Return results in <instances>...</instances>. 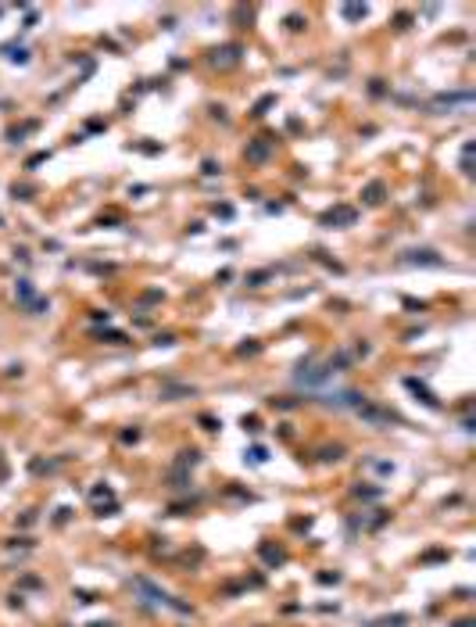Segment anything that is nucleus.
<instances>
[{
  "label": "nucleus",
  "instance_id": "nucleus-2",
  "mask_svg": "<svg viewBox=\"0 0 476 627\" xmlns=\"http://www.w3.org/2000/svg\"><path fill=\"white\" fill-rule=\"evenodd\" d=\"M380 193H383V187H380V183H372V187L365 190V201H369V204H376V201H380Z\"/></svg>",
  "mask_w": 476,
  "mask_h": 627
},
{
  "label": "nucleus",
  "instance_id": "nucleus-1",
  "mask_svg": "<svg viewBox=\"0 0 476 627\" xmlns=\"http://www.w3.org/2000/svg\"><path fill=\"white\" fill-rule=\"evenodd\" d=\"M408 262H430V265H440V258H433V251H412Z\"/></svg>",
  "mask_w": 476,
  "mask_h": 627
},
{
  "label": "nucleus",
  "instance_id": "nucleus-3",
  "mask_svg": "<svg viewBox=\"0 0 476 627\" xmlns=\"http://www.w3.org/2000/svg\"><path fill=\"white\" fill-rule=\"evenodd\" d=\"M265 151H269V147H265V144H258V147H251L247 154H251V158H265Z\"/></svg>",
  "mask_w": 476,
  "mask_h": 627
}]
</instances>
